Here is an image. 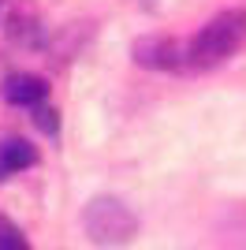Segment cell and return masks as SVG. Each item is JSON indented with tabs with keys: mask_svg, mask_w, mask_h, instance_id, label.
<instances>
[{
	"mask_svg": "<svg viewBox=\"0 0 246 250\" xmlns=\"http://www.w3.org/2000/svg\"><path fill=\"white\" fill-rule=\"evenodd\" d=\"M246 42V11L243 8H227L216 19H209L202 30L190 38L186 45V63L190 67H216L227 56H235Z\"/></svg>",
	"mask_w": 246,
	"mask_h": 250,
	"instance_id": "1",
	"label": "cell"
},
{
	"mask_svg": "<svg viewBox=\"0 0 246 250\" xmlns=\"http://www.w3.org/2000/svg\"><path fill=\"white\" fill-rule=\"evenodd\" d=\"M4 97H8L11 104H34V108H38V104L49 97V83H45L41 75L19 71V75H11L8 83H4Z\"/></svg>",
	"mask_w": 246,
	"mask_h": 250,
	"instance_id": "4",
	"label": "cell"
},
{
	"mask_svg": "<svg viewBox=\"0 0 246 250\" xmlns=\"http://www.w3.org/2000/svg\"><path fill=\"white\" fill-rule=\"evenodd\" d=\"M34 124H38L41 131H45V135H52V131L60 127V120H56V112H52V108H45V104H38V108H34Z\"/></svg>",
	"mask_w": 246,
	"mask_h": 250,
	"instance_id": "6",
	"label": "cell"
},
{
	"mask_svg": "<svg viewBox=\"0 0 246 250\" xmlns=\"http://www.w3.org/2000/svg\"><path fill=\"white\" fill-rule=\"evenodd\" d=\"M82 228L97 247H123V243H131L138 235V217L120 198L101 194L82 209Z\"/></svg>",
	"mask_w": 246,
	"mask_h": 250,
	"instance_id": "2",
	"label": "cell"
},
{
	"mask_svg": "<svg viewBox=\"0 0 246 250\" xmlns=\"http://www.w3.org/2000/svg\"><path fill=\"white\" fill-rule=\"evenodd\" d=\"M0 250H30L15 228H0Z\"/></svg>",
	"mask_w": 246,
	"mask_h": 250,
	"instance_id": "7",
	"label": "cell"
},
{
	"mask_svg": "<svg viewBox=\"0 0 246 250\" xmlns=\"http://www.w3.org/2000/svg\"><path fill=\"white\" fill-rule=\"evenodd\" d=\"M134 60L142 67H157V71H175L186 60V49L172 38H142L134 45Z\"/></svg>",
	"mask_w": 246,
	"mask_h": 250,
	"instance_id": "3",
	"label": "cell"
},
{
	"mask_svg": "<svg viewBox=\"0 0 246 250\" xmlns=\"http://www.w3.org/2000/svg\"><path fill=\"white\" fill-rule=\"evenodd\" d=\"M38 161L34 146L26 138H4L0 142V179L8 176V172H19V168H30Z\"/></svg>",
	"mask_w": 246,
	"mask_h": 250,
	"instance_id": "5",
	"label": "cell"
}]
</instances>
